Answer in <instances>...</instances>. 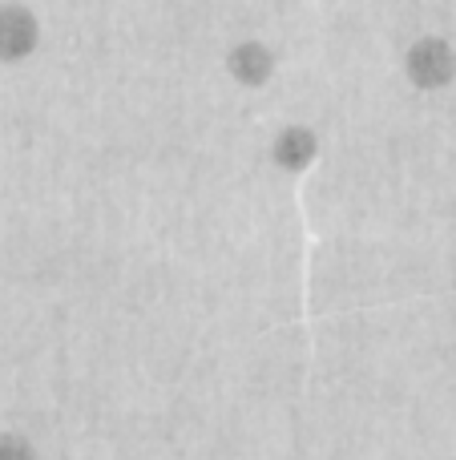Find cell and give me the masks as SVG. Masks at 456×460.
I'll return each mask as SVG.
<instances>
[{
	"label": "cell",
	"mask_w": 456,
	"mask_h": 460,
	"mask_svg": "<svg viewBox=\"0 0 456 460\" xmlns=\"http://www.w3.org/2000/svg\"><path fill=\"white\" fill-rule=\"evenodd\" d=\"M40 45V21L29 4L4 0L0 4V65H21L37 53Z\"/></svg>",
	"instance_id": "cell-1"
},
{
	"label": "cell",
	"mask_w": 456,
	"mask_h": 460,
	"mask_svg": "<svg viewBox=\"0 0 456 460\" xmlns=\"http://www.w3.org/2000/svg\"><path fill=\"white\" fill-rule=\"evenodd\" d=\"M226 73H231L234 81H239L242 89H259L267 85V81L275 77V53L271 45H263V40H239V45L226 53Z\"/></svg>",
	"instance_id": "cell-2"
},
{
	"label": "cell",
	"mask_w": 456,
	"mask_h": 460,
	"mask_svg": "<svg viewBox=\"0 0 456 460\" xmlns=\"http://www.w3.org/2000/svg\"><path fill=\"white\" fill-rule=\"evenodd\" d=\"M452 73H456V61H452V49L444 45V40L428 37L408 53V77L417 81V85L436 89V85H444Z\"/></svg>",
	"instance_id": "cell-3"
},
{
	"label": "cell",
	"mask_w": 456,
	"mask_h": 460,
	"mask_svg": "<svg viewBox=\"0 0 456 460\" xmlns=\"http://www.w3.org/2000/svg\"><path fill=\"white\" fill-rule=\"evenodd\" d=\"M315 154H320V142H315V134L307 126H283L271 142V162L279 170H287V174L307 170L315 162Z\"/></svg>",
	"instance_id": "cell-4"
},
{
	"label": "cell",
	"mask_w": 456,
	"mask_h": 460,
	"mask_svg": "<svg viewBox=\"0 0 456 460\" xmlns=\"http://www.w3.org/2000/svg\"><path fill=\"white\" fill-rule=\"evenodd\" d=\"M0 460H40L24 432H0Z\"/></svg>",
	"instance_id": "cell-5"
}]
</instances>
